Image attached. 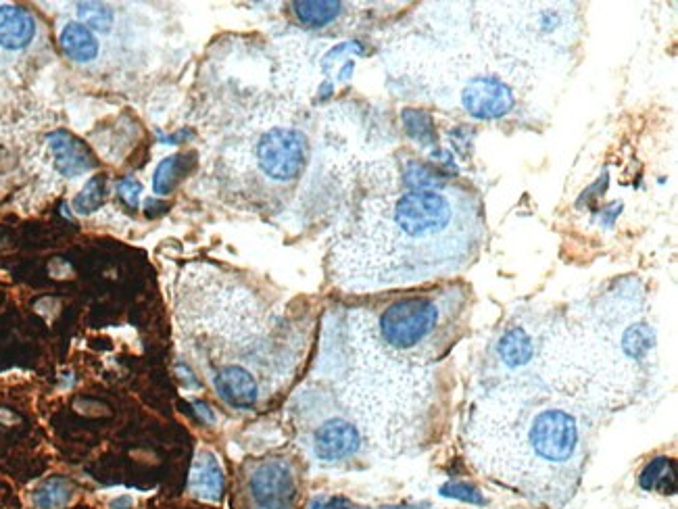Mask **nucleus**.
I'll return each instance as SVG.
<instances>
[{
    "label": "nucleus",
    "instance_id": "39448f33",
    "mask_svg": "<svg viewBox=\"0 0 678 509\" xmlns=\"http://www.w3.org/2000/svg\"><path fill=\"white\" fill-rule=\"evenodd\" d=\"M251 495L259 509H290L297 497L293 470L286 462H263L251 476Z\"/></svg>",
    "mask_w": 678,
    "mask_h": 509
},
{
    "label": "nucleus",
    "instance_id": "b1692460",
    "mask_svg": "<svg viewBox=\"0 0 678 509\" xmlns=\"http://www.w3.org/2000/svg\"><path fill=\"white\" fill-rule=\"evenodd\" d=\"M311 509H355V507L347 499H343V497H334L330 501H322V499L313 501Z\"/></svg>",
    "mask_w": 678,
    "mask_h": 509
},
{
    "label": "nucleus",
    "instance_id": "bb28decb",
    "mask_svg": "<svg viewBox=\"0 0 678 509\" xmlns=\"http://www.w3.org/2000/svg\"><path fill=\"white\" fill-rule=\"evenodd\" d=\"M386 509H414V507H386Z\"/></svg>",
    "mask_w": 678,
    "mask_h": 509
},
{
    "label": "nucleus",
    "instance_id": "f03ea898",
    "mask_svg": "<svg viewBox=\"0 0 678 509\" xmlns=\"http://www.w3.org/2000/svg\"><path fill=\"white\" fill-rule=\"evenodd\" d=\"M443 322L441 305L430 297H407L380 315L384 343L397 351H416L428 345Z\"/></svg>",
    "mask_w": 678,
    "mask_h": 509
},
{
    "label": "nucleus",
    "instance_id": "a878e982",
    "mask_svg": "<svg viewBox=\"0 0 678 509\" xmlns=\"http://www.w3.org/2000/svg\"><path fill=\"white\" fill-rule=\"evenodd\" d=\"M130 503H132V501H130L128 497H121V499L113 501V507H115V509H117V507H126V509H128V507H130Z\"/></svg>",
    "mask_w": 678,
    "mask_h": 509
},
{
    "label": "nucleus",
    "instance_id": "2eb2a0df",
    "mask_svg": "<svg viewBox=\"0 0 678 509\" xmlns=\"http://www.w3.org/2000/svg\"><path fill=\"white\" fill-rule=\"evenodd\" d=\"M297 19L307 28H324L343 13L341 3H295Z\"/></svg>",
    "mask_w": 678,
    "mask_h": 509
},
{
    "label": "nucleus",
    "instance_id": "423d86ee",
    "mask_svg": "<svg viewBox=\"0 0 678 509\" xmlns=\"http://www.w3.org/2000/svg\"><path fill=\"white\" fill-rule=\"evenodd\" d=\"M514 94L495 76H476L468 82L462 105L476 119H499L514 107Z\"/></svg>",
    "mask_w": 678,
    "mask_h": 509
},
{
    "label": "nucleus",
    "instance_id": "f8f14e48",
    "mask_svg": "<svg viewBox=\"0 0 678 509\" xmlns=\"http://www.w3.org/2000/svg\"><path fill=\"white\" fill-rule=\"evenodd\" d=\"M61 46L69 59L88 63L99 55V40L82 23H67L61 32Z\"/></svg>",
    "mask_w": 678,
    "mask_h": 509
},
{
    "label": "nucleus",
    "instance_id": "6e6552de",
    "mask_svg": "<svg viewBox=\"0 0 678 509\" xmlns=\"http://www.w3.org/2000/svg\"><path fill=\"white\" fill-rule=\"evenodd\" d=\"M46 147L51 153L57 174L63 178H78L90 172L94 161L84 144L65 130H55L46 136Z\"/></svg>",
    "mask_w": 678,
    "mask_h": 509
},
{
    "label": "nucleus",
    "instance_id": "f257e3e1",
    "mask_svg": "<svg viewBox=\"0 0 678 509\" xmlns=\"http://www.w3.org/2000/svg\"><path fill=\"white\" fill-rule=\"evenodd\" d=\"M376 209L370 242L384 249V282L424 278L464 259L480 226L476 203L451 186L411 190Z\"/></svg>",
    "mask_w": 678,
    "mask_h": 509
},
{
    "label": "nucleus",
    "instance_id": "393cba45",
    "mask_svg": "<svg viewBox=\"0 0 678 509\" xmlns=\"http://www.w3.org/2000/svg\"><path fill=\"white\" fill-rule=\"evenodd\" d=\"M195 407H197V411H199L201 416H205V420H207V422H213V414H211V411L207 409V405H203V403H195Z\"/></svg>",
    "mask_w": 678,
    "mask_h": 509
},
{
    "label": "nucleus",
    "instance_id": "5701e85b",
    "mask_svg": "<svg viewBox=\"0 0 678 509\" xmlns=\"http://www.w3.org/2000/svg\"><path fill=\"white\" fill-rule=\"evenodd\" d=\"M117 192H119V197L124 199L126 205H130V207L136 209V207H138V201H140L142 184H140L136 178L128 176V178H124V180H119V182H117Z\"/></svg>",
    "mask_w": 678,
    "mask_h": 509
},
{
    "label": "nucleus",
    "instance_id": "412c9836",
    "mask_svg": "<svg viewBox=\"0 0 678 509\" xmlns=\"http://www.w3.org/2000/svg\"><path fill=\"white\" fill-rule=\"evenodd\" d=\"M441 495L457 499V501H466V503H472V505L487 503V501H484L482 493H478V489H474L472 484H468V482H447L441 487Z\"/></svg>",
    "mask_w": 678,
    "mask_h": 509
},
{
    "label": "nucleus",
    "instance_id": "9b49d317",
    "mask_svg": "<svg viewBox=\"0 0 678 509\" xmlns=\"http://www.w3.org/2000/svg\"><path fill=\"white\" fill-rule=\"evenodd\" d=\"M190 491L205 501H217L224 493V472L209 453L201 455L190 472Z\"/></svg>",
    "mask_w": 678,
    "mask_h": 509
},
{
    "label": "nucleus",
    "instance_id": "20e7f679",
    "mask_svg": "<svg viewBox=\"0 0 678 509\" xmlns=\"http://www.w3.org/2000/svg\"><path fill=\"white\" fill-rule=\"evenodd\" d=\"M257 159L265 176L276 182H290L307 163V140L299 130L274 128L261 136Z\"/></svg>",
    "mask_w": 678,
    "mask_h": 509
},
{
    "label": "nucleus",
    "instance_id": "a211bd4d",
    "mask_svg": "<svg viewBox=\"0 0 678 509\" xmlns=\"http://www.w3.org/2000/svg\"><path fill=\"white\" fill-rule=\"evenodd\" d=\"M78 17L82 19V26H86L88 30H99L105 32L109 30L113 15L105 5L99 3H80L78 5Z\"/></svg>",
    "mask_w": 678,
    "mask_h": 509
},
{
    "label": "nucleus",
    "instance_id": "6ab92c4d",
    "mask_svg": "<svg viewBox=\"0 0 678 509\" xmlns=\"http://www.w3.org/2000/svg\"><path fill=\"white\" fill-rule=\"evenodd\" d=\"M180 172V157H167L159 163L155 178H153V190L155 195L165 197L172 192L174 184H176V176Z\"/></svg>",
    "mask_w": 678,
    "mask_h": 509
},
{
    "label": "nucleus",
    "instance_id": "0eeeda50",
    "mask_svg": "<svg viewBox=\"0 0 678 509\" xmlns=\"http://www.w3.org/2000/svg\"><path fill=\"white\" fill-rule=\"evenodd\" d=\"M361 447L359 430L345 420H330L322 424L313 436V451L322 462H338V459L351 457Z\"/></svg>",
    "mask_w": 678,
    "mask_h": 509
},
{
    "label": "nucleus",
    "instance_id": "f3484780",
    "mask_svg": "<svg viewBox=\"0 0 678 509\" xmlns=\"http://www.w3.org/2000/svg\"><path fill=\"white\" fill-rule=\"evenodd\" d=\"M105 201V180L101 176L90 178L86 186L80 190V195L74 199V207L78 213L88 215L99 209Z\"/></svg>",
    "mask_w": 678,
    "mask_h": 509
},
{
    "label": "nucleus",
    "instance_id": "9d476101",
    "mask_svg": "<svg viewBox=\"0 0 678 509\" xmlns=\"http://www.w3.org/2000/svg\"><path fill=\"white\" fill-rule=\"evenodd\" d=\"M36 36V19L21 7H0V48L21 51L30 46Z\"/></svg>",
    "mask_w": 678,
    "mask_h": 509
},
{
    "label": "nucleus",
    "instance_id": "dca6fc26",
    "mask_svg": "<svg viewBox=\"0 0 678 509\" xmlns=\"http://www.w3.org/2000/svg\"><path fill=\"white\" fill-rule=\"evenodd\" d=\"M69 484L63 478H53L44 482L34 495V503L38 509H57L69 501Z\"/></svg>",
    "mask_w": 678,
    "mask_h": 509
},
{
    "label": "nucleus",
    "instance_id": "ddd939ff",
    "mask_svg": "<svg viewBox=\"0 0 678 509\" xmlns=\"http://www.w3.org/2000/svg\"><path fill=\"white\" fill-rule=\"evenodd\" d=\"M639 484L645 491H658L662 495L676 493V468L670 457H656L645 466L639 476Z\"/></svg>",
    "mask_w": 678,
    "mask_h": 509
},
{
    "label": "nucleus",
    "instance_id": "1a4fd4ad",
    "mask_svg": "<svg viewBox=\"0 0 678 509\" xmlns=\"http://www.w3.org/2000/svg\"><path fill=\"white\" fill-rule=\"evenodd\" d=\"M213 386L228 405L249 409L259 399V386L255 376L242 366H226L213 376Z\"/></svg>",
    "mask_w": 678,
    "mask_h": 509
},
{
    "label": "nucleus",
    "instance_id": "4be33fe9",
    "mask_svg": "<svg viewBox=\"0 0 678 509\" xmlns=\"http://www.w3.org/2000/svg\"><path fill=\"white\" fill-rule=\"evenodd\" d=\"M651 345V332L643 326L628 330V334L624 336V349L631 353V355H643Z\"/></svg>",
    "mask_w": 678,
    "mask_h": 509
},
{
    "label": "nucleus",
    "instance_id": "7ed1b4c3",
    "mask_svg": "<svg viewBox=\"0 0 678 509\" xmlns=\"http://www.w3.org/2000/svg\"><path fill=\"white\" fill-rule=\"evenodd\" d=\"M528 443L543 462L566 464L580 445L578 422L562 407H543L530 420Z\"/></svg>",
    "mask_w": 678,
    "mask_h": 509
},
{
    "label": "nucleus",
    "instance_id": "aec40b11",
    "mask_svg": "<svg viewBox=\"0 0 678 509\" xmlns=\"http://www.w3.org/2000/svg\"><path fill=\"white\" fill-rule=\"evenodd\" d=\"M403 121H405V128L407 132L414 136L416 140L430 144L432 136H434V128H432V119L428 113L424 111H414L409 109L403 113Z\"/></svg>",
    "mask_w": 678,
    "mask_h": 509
},
{
    "label": "nucleus",
    "instance_id": "4468645a",
    "mask_svg": "<svg viewBox=\"0 0 678 509\" xmlns=\"http://www.w3.org/2000/svg\"><path fill=\"white\" fill-rule=\"evenodd\" d=\"M532 351L535 349H532L530 336L522 328L507 330L499 341V357L503 359L505 366H510V368H518L528 363L532 357Z\"/></svg>",
    "mask_w": 678,
    "mask_h": 509
}]
</instances>
